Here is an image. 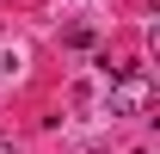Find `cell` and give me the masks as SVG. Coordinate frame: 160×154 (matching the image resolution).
Returning a JSON list of instances; mask_svg holds the SVG:
<instances>
[{"mask_svg": "<svg viewBox=\"0 0 160 154\" xmlns=\"http://www.w3.org/2000/svg\"><path fill=\"white\" fill-rule=\"evenodd\" d=\"M148 99H154L148 74H142V68H123V74H117V93H111V117H136V111H148Z\"/></svg>", "mask_w": 160, "mask_h": 154, "instance_id": "obj_1", "label": "cell"}, {"mask_svg": "<svg viewBox=\"0 0 160 154\" xmlns=\"http://www.w3.org/2000/svg\"><path fill=\"white\" fill-rule=\"evenodd\" d=\"M62 43H68V49H92V25H68Z\"/></svg>", "mask_w": 160, "mask_h": 154, "instance_id": "obj_2", "label": "cell"}, {"mask_svg": "<svg viewBox=\"0 0 160 154\" xmlns=\"http://www.w3.org/2000/svg\"><path fill=\"white\" fill-rule=\"evenodd\" d=\"M0 154H12V148H6V142H0Z\"/></svg>", "mask_w": 160, "mask_h": 154, "instance_id": "obj_3", "label": "cell"}, {"mask_svg": "<svg viewBox=\"0 0 160 154\" xmlns=\"http://www.w3.org/2000/svg\"><path fill=\"white\" fill-rule=\"evenodd\" d=\"M136 154H148V148H136Z\"/></svg>", "mask_w": 160, "mask_h": 154, "instance_id": "obj_4", "label": "cell"}]
</instances>
